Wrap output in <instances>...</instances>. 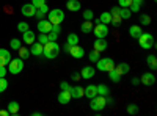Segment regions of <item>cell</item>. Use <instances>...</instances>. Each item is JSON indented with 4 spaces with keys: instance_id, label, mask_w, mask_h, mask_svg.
<instances>
[{
    "instance_id": "obj_28",
    "label": "cell",
    "mask_w": 157,
    "mask_h": 116,
    "mask_svg": "<svg viewBox=\"0 0 157 116\" xmlns=\"http://www.w3.org/2000/svg\"><path fill=\"white\" fill-rule=\"evenodd\" d=\"M146 63H148V66H149L151 71H155L157 69V58H155V55H148Z\"/></svg>"
},
{
    "instance_id": "obj_22",
    "label": "cell",
    "mask_w": 157,
    "mask_h": 116,
    "mask_svg": "<svg viewBox=\"0 0 157 116\" xmlns=\"http://www.w3.org/2000/svg\"><path fill=\"white\" fill-rule=\"evenodd\" d=\"M115 69H116V72H118V74H120V75L123 77V75H126V74L130 71V66H129L127 63H120L118 66H115Z\"/></svg>"
},
{
    "instance_id": "obj_13",
    "label": "cell",
    "mask_w": 157,
    "mask_h": 116,
    "mask_svg": "<svg viewBox=\"0 0 157 116\" xmlns=\"http://www.w3.org/2000/svg\"><path fill=\"white\" fill-rule=\"evenodd\" d=\"M35 11H36V8H35V5H32V3L22 5V14H24L25 17H35Z\"/></svg>"
},
{
    "instance_id": "obj_42",
    "label": "cell",
    "mask_w": 157,
    "mask_h": 116,
    "mask_svg": "<svg viewBox=\"0 0 157 116\" xmlns=\"http://www.w3.org/2000/svg\"><path fill=\"white\" fill-rule=\"evenodd\" d=\"M17 30H19L21 33H24L25 30H29V24H27V22H19V24H17Z\"/></svg>"
},
{
    "instance_id": "obj_11",
    "label": "cell",
    "mask_w": 157,
    "mask_h": 116,
    "mask_svg": "<svg viewBox=\"0 0 157 116\" xmlns=\"http://www.w3.org/2000/svg\"><path fill=\"white\" fill-rule=\"evenodd\" d=\"M22 41L25 43V44H33L35 41H36V35H35V32L33 30H25L24 33H22Z\"/></svg>"
},
{
    "instance_id": "obj_37",
    "label": "cell",
    "mask_w": 157,
    "mask_h": 116,
    "mask_svg": "<svg viewBox=\"0 0 157 116\" xmlns=\"http://www.w3.org/2000/svg\"><path fill=\"white\" fill-rule=\"evenodd\" d=\"M36 41L41 43V44L44 46V44L49 41V39H47V33H39V36H36Z\"/></svg>"
},
{
    "instance_id": "obj_55",
    "label": "cell",
    "mask_w": 157,
    "mask_h": 116,
    "mask_svg": "<svg viewBox=\"0 0 157 116\" xmlns=\"http://www.w3.org/2000/svg\"><path fill=\"white\" fill-rule=\"evenodd\" d=\"M154 2H157V0H154Z\"/></svg>"
},
{
    "instance_id": "obj_24",
    "label": "cell",
    "mask_w": 157,
    "mask_h": 116,
    "mask_svg": "<svg viewBox=\"0 0 157 116\" xmlns=\"http://www.w3.org/2000/svg\"><path fill=\"white\" fill-rule=\"evenodd\" d=\"M96 88H98V94L99 96H110V89H109V86L107 85H104V83H101V85H96Z\"/></svg>"
},
{
    "instance_id": "obj_5",
    "label": "cell",
    "mask_w": 157,
    "mask_h": 116,
    "mask_svg": "<svg viewBox=\"0 0 157 116\" xmlns=\"http://www.w3.org/2000/svg\"><path fill=\"white\" fill-rule=\"evenodd\" d=\"M6 69H8V72L13 74V75L22 72V69H24V60H22V58H14V60L11 58V61L8 63V68H6Z\"/></svg>"
},
{
    "instance_id": "obj_6",
    "label": "cell",
    "mask_w": 157,
    "mask_h": 116,
    "mask_svg": "<svg viewBox=\"0 0 157 116\" xmlns=\"http://www.w3.org/2000/svg\"><path fill=\"white\" fill-rule=\"evenodd\" d=\"M98 69L102 71V72H109L110 69L115 68V61L110 58V57H105V58H99L98 61Z\"/></svg>"
},
{
    "instance_id": "obj_3",
    "label": "cell",
    "mask_w": 157,
    "mask_h": 116,
    "mask_svg": "<svg viewBox=\"0 0 157 116\" xmlns=\"http://www.w3.org/2000/svg\"><path fill=\"white\" fill-rule=\"evenodd\" d=\"M90 107L93 111H102L104 108L107 107V99L105 96H94V97H91V102H90Z\"/></svg>"
},
{
    "instance_id": "obj_32",
    "label": "cell",
    "mask_w": 157,
    "mask_h": 116,
    "mask_svg": "<svg viewBox=\"0 0 157 116\" xmlns=\"http://www.w3.org/2000/svg\"><path fill=\"white\" fill-rule=\"evenodd\" d=\"M66 43H68L69 46H75V44H78V36H77L75 33H69L68 38H66Z\"/></svg>"
},
{
    "instance_id": "obj_33",
    "label": "cell",
    "mask_w": 157,
    "mask_h": 116,
    "mask_svg": "<svg viewBox=\"0 0 157 116\" xmlns=\"http://www.w3.org/2000/svg\"><path fill=\"white\" fill-rule=\"evenodd\" d=\"M99 54H101V52H98V50H94V49H93V50H91V52L88 54L90 61H91V63H96V61L101 58V55H99Z\"/></svg>"
},
{
    "instance_id": "obj_45",
    "label": "cell",
    "mask_w": 157,
    "mask_h": 116,
    "mask_svg": "<svg viewBox=\"0 0 157 116\" xmlns=\"http://www.w3.org/2000/svg\"><path fill=\"white\" fill-rule=\"evenodd\" d=\"M32 5H35V8H39L41 5H46V0H32Z\"/></svg>"
},
{
    "instance_id": "obj_51",
    "label": "cell",
    "mask_w": 157,
    "mask_h": 116,
    "mask_svg": "<svg viewBox=\"0 0 157 116\" xmlns=\"http://www.w3.org/2000/svg\"><path fill=\"white\" fill-rule=\"evenodd\" d=\"M6 72H8L6 66H0V77H5V75H6Z\"/></svg>"
},
{
    "instance_id": "obj_49",
    "label": "cell",
    "mask_w": 157,
    "mask_h": 116,
    "mask_svg": "<svg viewBox=\"0 0 157 116\" xmlns=\"http://www.w3.org/2000/svg\"><path fill=\"white\" fill-rule=\"evenodd\" d=\"M71 79H72L74 82H78V80L82 79V77H80V72H72V75H71Z\"/></svg>"
},
{
    "instance_id": "obj_34",
    "label": "cell",
    "mask_w": 157,
    "mask_h": 116,
    "mask_svg": "<svg viewBox=\"0 0 157 116\" xmlns=\"http://www.w3.org/2000/svg\"><path fill=\"white\" fill-rule=\"evenodd\" d=\"M132 16V13H130L129 8H120V17L121 19H130Z\"/></svg>"
},
{
    "instance_id": "obj_23",
    "label": "cell",
    "mask_w": 157,
    "mask_h": 116,
    "mask_svg": "<svg viewBox=\"0 0 157 116\" xmlns=\"http://www.w3.org/2000/svg\"><path fill=\"white\" fill-rule=\"evenodd\" d=\"M47 13H49L47 5H41L39 8H36V11H35V17H38V19H43V17H46Z\"/></svg>"
},
{
    "instance_id": "obj_26",
    "label": "cell",
    "mask_w": 157,
    "mask_h": 116,
    "mask_svg": "<svg viewBox=\"0 0 157 116\" xmlns=\"http://www.w3.org/2000/svg\"><path fill=\"white\" fill-rule=\"evenodd\" d=\"M93 27H94V25H93L91 21H83V24L80 25V30L83 33H91V32H93Z\"/></svg>"
},
{
    "instance_id": "obj_7",
    "label": "cell",
    "mask_w": 157,
    "mask_h": 116,
    "mask_svg": "<svg viewBox=\"0 0 157 116\" xmlns=\"http://www.w3.org/2000/svg\"><path fill=\"white\" fill-rule=\"evenodd\" d=\"M93 33L96 38H107L109 35V25L107 24H96L94 27H93Z\"/></svg>"
},
{
    "instance_id": "obj_10",
    "label": "cell",
    "mask_w": 157,
    "mask_h": 116,
    "mask_svg": "<svg viewBox=\"0 0 157 116\" xmlns=\"http://www.w3.org/2000/svg\"><path fill=\"white\" fill-rule=\"evenodd\" d=\"M94 74H96V69L93 66H83L82 71H80V77H82V79H85V80L93 79Z\"/></svg>"
},
{
    "instance_id": "obj_29",
    "label": "cell",
    "mask_w": 157,
    "mask_h": 116,
    "mask_svg": "<svg viewBox=\"0 0 157 116\" xmlns=\"http://www.w3.org/2000/svg\"><path fill=\"white\" fill-rule=\"evenodd\" d=\"M98 19H99V22H101V24H107V25H109V24H110V21H112V14H110L109 11H104Z\"/></svg>"
},
{
    "instance_id": "obj_21",
    "label": "cell",
    "mask_w": 157,
    "mask_h": 116,
    "mask_svg": "<svg viewBox=\"0 0 157 116\" xmlns=\"http://www.w3.org/2000/svg\"><path fill=\"white\" fill-rule=\"evenodd\" d=\"M69 93H71L72 99H80V97H83V88L82 86H71Z\"/></svg>"
},
{
    "instance_id": "obj_46",
    "label": "cell",
    "mask_w": 157,
    "mask_h": 116,
    "mask_svg": "<svg viewBox=\"0 0 157 116\" xmlns=\"http://www.w3.org/2000/svg\"><path fill=\"white\" fill-rule=\"evenodd\" d=\"M60 88L63 89V91H69V89H71V85H69L68 82H61V83H60Z\"/></svg>"
},
{
    "instance_id": "obj_2",
    "label": "cell",
    "mask_w": 157,
    "mask_h": 116,
    "mask_svg": "<svg viewBox=\"0 0 157 116\" xmlns=\"http://www.w3.org/2000/svg\"><path fill=\"white\" fill-rule=\"evenodd\" d=\"M47 21L52 24V25H57V24H61L64 21V13L63 9L60 8H54L47 13Z\"/></svg>"
},
{
    "instance_id": "obj_38",
    "label": "cell",
    "mask_w": 157,
    "mask_h": 116,
    "mask_svg": "<svg viewBox=\"0 0 157 116\" xmlns=\"http://www.w3.org/2000/svg\"><path fill=\"white\" fill-rule=\"evenodd\" d=\"M140 24H141V25H149V24H151V17H149L148 14H141V16H140Z\"/></svg>"
},
{
    "instance_id": "obj_4",
    "label": "cell",
    "mask_w": 157,
    "mask_h": 116,
    "mask_svg": "<svg viewBox=\"0 0 157 116\" xmlns=\"http://www.w3.org/2000/svg\"><path fill=\"white\" fill-rule=\"evenodd\" d=\"M138 44H140L141 49H145V50L152 49V47L155 46V43H154V36H152L151 33L143 32V33L140 35V38H138Z\"/></svg>"
},
{
    "instance_id": "obj_18",
    "label": "cell",
    "mask_w": 157,
    "mask_h": 116,
    "mask_svg": "<svg viewBox=\"0 0 157 116\" xmlns=\"http://www.w3.org/2000/svg\"><path fill=\"white\" fill-rule=\"evenodd\" d=\"M83 96L88 97V99L98 96V88H96V85H88L86 88H83Z\"/></svg>"
},
{
    "instance_id": "obj_40",
    "label": "cell",
    "mask_w": 157,
    "mask_h": 116,
    "mask_svg": "<svg viewBox=\"0 0 157 116\" xmlns=\"http://www.w3.org/2000/svg\"><path fill=\"white\" fill-rule=\"evenodd\" d=\"M121 17L120 16H112V21H110V24L113 25V27H120V25H121Z\"/></svg>"
},
{
    "instance_id": "obj_47",
    "label": "cell",
    "mask_w": 157,
    "mask_h": 116,
    "mask_svg": "<svg viewBox=\"0 0 157 116\" xmlns=\"http://www.w3.org/2000/svg\"><path fill=\"white\" fill-rule=\"evenodd\" d=\"M110 14L112 16H120V6H113L110 9Z\"/></svg>"
},
{
    "instance_id": "obj_50",
    "label": "cell",
    "mask_w": 157,
    "mask_h": 116,
    "mask_svg": "<svg viewBox=\"0 0 157 116\" xmlns=\"http://www.w3.org/2000/svg\"><path fill=\"white\" fill-rule=\"evenodd\" d=\"M130 83H132L134 86L140 85V77H132V79H130Z\"/></svg>"
},
{
    "instance_id": "obj_53",
    "label": "cell",
    "mask_w": 157,
    "mask_h": 116,
    "mask_svg": "<svg viewBox=\"0 0 157 116\" xmlns=\"http://www.w3.org/2000/svg\"><path fill=\"white\" fill-rule=\"evenodd\" d=\"M69 47H71V46H69L68 43H66V44H64V47H63V49H64V52H69Z\"/></svg>"
},
{
    "instance_id": "obj_44",
    "label": "cell",
    "mask_w": 157,
    "mask_h": 116,
    "mask_svg": "<svg viewBox=\"0 0 157 116\" xmlns=\"http://www.w3.org/2000/svg\"><path fill=\"white\" fill-rule=\"evenodd\" d=\"M47 39H49V41H57V39H58V33H55V32L50 30V32L47 33Z\"/></svg>"
},
{
    "instance_id": "obj_36",
    "label": "cell",
    "mask_w": 157,
    "mask_h": 116,
    "mask_svg": "<svg viewBox=\"0 0 157 116\" xmlns=\"http://www.w3.org/2000/svg\"><path fill=\"white\" fill-rule=\"evenodd\" d=\"M6 88H8V80L5 77H0V93L6 91Z\"/></svg>"
},
{
    "instance_id": "obj_31",
    "label": "cell",
    "mask_w": 157,
    "mask_h": 116,
    "mask_svg": "<svg viewBox=\"0 0 157 116\" xmlns=\"http://www.w3.org/2000/svg\"><path fill=\"white\" fill-rule=\"evenodd\" d=\"M17 52H19V58H22V60H27L29 57H30V50L27 49V47H19L17 49Z\"/></svg>"
},
{
    "instance_id": "obj_12",
    "label": "cell",
    "mask_w": 157,
    "mask_h": 116,
    "mask_svg": "<svg viewBox=\"0 0 157 116\" xmlns=\"http://www.w3.org/2000/svg\"><path fill=\"white\" fill-rule=\"evenodd\" d=\"M38 30L39 33H49L52 30V24L47 21V19H39L38 22Z\"/></svg>"
},
{
    "instance_id": "obj_35",
    "label": "cell",
    "mask_w": 157,
    "mask_h": 116,
    "mask_svg": "<svg viewBox=\"0 0 157 116\" xmlns=\"http://www.w3.org/2000/svg\"><path fill=\"white\" fill-rule=\"evenodd\" d=\"M10 46H11V49H14V50H17V49H19V47L22 46V41H21V39H17V38H14V39H11Z\"/></svg>"
},
{
    "instance_id": "obj_15",
    "label": "cell",
    "mask_w": 157,
    "mask_h": 116,
    "mask_svg": "<svg viewBox=\"0 0 157 116\" xmlns=\"http://www.w3.org/2000/svg\"><path fill=\"white\" fill-rule=\"evenodd\" d=\"M109 44L105 41V38H96L94 41V50H98V52H104V50H107Z\"/></svg>"
},
{
    "instance_id": "obj_19",
    "label": "cell",
    "mask_w": 157,
    "mask_h": 116,
    "mask_svg": "<svg viewBox=\"0 0 157 116\" xmlns=\"http://www.w3.org/2000/svg\"><path fill=\"white\" fill-rule=\"evenodd\" d=\"M66 8L69 11H72V13H77V11H80L82 5H80L78 0H68V2H66Z\"/></svg>"
},
{
    "instance_id": "obj_30",
    "label": "cell",
    "mask_w": 157,
    "mask_h": 116,
    "mask_svg": "<svg viewBox=\"0 0 157 116\" xmlns=\"http://www.w3.org/2000/svg\"><path fill=\"white\" fill-rule=\"evenodd\" d=\"M109 77H110V80H112V82H115V83L121 82V75H120V74L116 72V69H115V68L109 71Z\"/></svg>"
},
{
    "instance_id": "obj_1",
    "label": "cell",
    "mask_w": 157,
    "mask_h": 116,
    "mask_svg": "<svg viewBox=\"0 0 157 116\" xmlns=\"http://www.w3.org/2000/svg\"><path fill=\"white\" fill-rule=\"evenodd\" d=\"M60 54V46L57 41H47L44 46H43V55L49 60H54L57 58Z\"/></svg>"
},
{
    "instance_id": "obj_43",
    "label": "cell",
    "mask_w": 157,
    "mask_h": 116,
    "mask_svg": "<svg viewBox=\"0 0 157 116\" xmlns=\"http://www.w3.org/2000/svg\"><path fill=\"white\" fill-rule=\"evenodd\" d=\"M118 3H120V8H129L132 0H118Z\"/></svg>"
},
{
    "instance_id": "obj_25",
    "label": "cell",
    "mask_w": 157,
    "mask_h": 116,
    "mask_svg": "<svg viewBox=\"0 0 157 116\" xmlns=\"http://www.w3.org/2000/svg\"><path fill=\"white\" fill-rule=\"evenodd\" d=\"M19 108H21V105L17 104V102L16 100H13V102H10V104H8V111H10V114H17L19 113Z\"/></svg>"
},
{
    "instance_id": "obj_16",
    "label": "cell",
    "mask_w": 157,
    "mask_h": 116,
    "mask_svg": "<svg viewBox=\"0 0 157 116\" xmlns=\"http://www.w3.org/2000/svg\"><path fill=\"white\" fill-rule=\"evenodd\" d=\"M58 102H60V104H63V105H66V104H69V102H71V93L69 91H63V89H61V91L58 93Z\"/></svg>"
},
{
    "instance_id": "obj_41",
    "label": "cell",
    "mask_w": 157,
    "mask_h": 116,
    "mask_svg": "<svg viewBox=\"0 0 157 116\" xmlns=\"http://www.w3.org/2000/svg\"><path fill=\"white\" fill-rule=\"evenodd\" d=\"M93 17H94V14H93V11H91V9H85L83 11V19L85 21H93Z\"/></svg>"
},
{
    "instance_id": "obj_54",
    "label": "cell",
    "mask_w": 157,
    "mask_h": 116,
    "mask_svg": "<svg viewBox=\"0 0 157 116\" xmlns=\"http://www.w3.org/2000/svg\"><path fill=\"white\" fill-rule=\"evenodd\" d=\"M32 114H33V116H41V114H43V113H41V111H33V113H32Z\"/></svg>"
},
{
    "instance_id": "obj_48",
    "label": "cell",
    "mask_w": 157,
    "mask_h": 116,
    "mask_svg": "<svg viewBox=\"0 0 157 116\" xmlns=\"http://www.w3.org/2000/svg\"><path fill=\"white\" fill-rule=\"evenodd\" d=\"M52 32H55V33H61V24H57V25H52Z\"/></svg>"
},
{
    "instance_id": "obj_17",
    "label": "cell",
    "mask_w": 157,
    "mask_h": 116,
    "mask_svg": "<svg viewBox=\"0 0 157 116\" xmlns=\"http://www.w3.org/2000/svg\"><path fill=\"white\" fill-rule=\"evenodd\" d=\"M32 47H30V54L32 55H35V57H41L43 55V44L41 43H33V44H30Z\"/></svg>"
},
{
    "instance_id": "obj_39",
    "label": "cell",
    "mask_w": 157,
    "mask_h": 116,
    "mask_svg": "<svg viewBox=\"0 0 157 116\" xmlns=\"http://www.w3.org/2000/svg\"><path fill=\"white\" fill-rule=\"evenodd\" d=\"M127 113H129V114H137V113H138V107H137L135 104H129V105H127Z\"/></svg>"
},
{
    "instance_id": "obj_9",
    "label": "cell",
    "mask_w": 157,
    "mask_h": 116,
    "mask_svg": "<svg viewBox=\"0 0 157 116\" xmlns=\"http://www.w3.org/2000/svg\"><path fill=\"white\" fill-rule=\"evenodd\" d=\"M140 83L143 85H146V86H152L155 83V77L152 72H145L141 77H140Z\"/></svg>"
},
{
    "instance_id": "obj_52",
    "label": "cell",
    "mask_w": 157,
    "mask_h": 116,
    "mask_svg": "<svg viewBox=\"0 0 157 116\" xmlns=\"http://www.w3.org/2000/svg\"><path fill=\"white\" fill-rule=\"evenodd\" d=\"M0 116H10V111L8 110H0Z\"/></svg>"
},
{
    "instance_id": "obj_8",
    "label": "cell",
    "mask_w": 157,
    "mask_h": 116,
    "mask_svg": "<svg viewBox=\"0 0 157 116\" xmlns=\"http://www.w3.org/2000/svg\"><path fill=\"white\" fill-rule=\"evenodd\" d=\"M72 58H82V57H85V49L82 47V46H78V44H75V46H71L69 47V52H68Z\"/></svg>"
},
{
    "instance_id": "obj_27",
    "label": "cell",
    "mask_w": 157,
    "mask_h": 116,
    "mask_svg": "<svg viewBox=\"0 0 157 116\" xmlns=\"http://www.w3.org/2000/svg\"><path fill=\"white\" fill-rule=\"evenodd\" d=\"M141 5H143V0H132V3H130V6H129L130 13H138Z\"/></svg>"
},
{
    "instance_id": "obj_20",
    "label": "cell",
    "mask_w": 157,
    "mask_h": 116,
    "mask_svg": "<svg viewBox=\"0 0 157 116\" xmlns=\"http://www.w3.org/2000/svg\"><path fill=\"white\" fill-rule=\"evenodd\" d=\"M141 33H143V30H141L140 25H130V28H129V35H130V38H134V39H138Z\"/></svg>"
},
{
    "instance_id": "obj_14",
    "label": "cell",
    "mask_w": 157,
    "mask_h": 116,
    "mask_svg": "<svg viewBox=\"0 0 157 116\" xmlns=\"http://www.w3.org/2000/svg\"><path fill=\"white\" fill-rule=\"evenodd\" d=\"M10 61H11V54L6 49H0V66H8Z\"/></svg>"
}]
</instances>
